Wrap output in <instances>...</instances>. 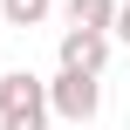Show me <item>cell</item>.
<instances>
[{
    "label": "cell",
    "mask_w": 130,
    "mask_h": 130,
    "mask_svg": "<svg viewBox=\"0 0 130 130\" xmlns=\"http://www.w3.org/2000/svg\"><path fill=\"white\" fill-rule=\"evenodd\" d=\"M48 123H55L48 82L34 69H7L0 75V130H48Z\"/></svg>",
    "instance_id": "cell-1"
},
{
    "label": "cell",
    "mask_w": 130,
    "mask_h": 130,
    "mask_svg": "<svg viewBox=\"0 0 130 130\" xmlns=\"http://www.w3.org/2000/svg\"><path fill=\"white\" fill-rule=\"evenodd\" d=\"M48 103H55L62 123H96V117H103V75L55 69V75H48Z\"/></svg>",
    "instance_id": "cell-2"
},
{
    "label": "cell",
    "mask_w": 130,
    "mask_h": 130,
    "mask_svg": "<svg viewBox=\"0 0 130 130\" xmlns=\"http://www.w3.org/2000/svg\"><path fill=\"white\" fill-rule=\"evenodd\" d=\"M110 34H82V27H62V41H55V55H62V69H75V75H103L110 69Z\"/></svg>",
    "instance_id": "cell-3"
},
{
    "label": "cell",
    "mask_w": 130,
    "mask_h": 130,
    "mask_svg": "<svg viewBox=\"0 0 130 130\" xmlns=\"http://www.w3.org/2000/svg\"><path fill=\"white\" fill-rule=\"evenodd\" d=\"M117 14H123V0H69V7H62L69 27H82V34H110V41H117Z\"/></svg>",
    "instance_id": "cell-4"
},
{
    "label": "cell",
    "mask_w": 130,
    "mask_h": 130,
    "mask_svg": "<svg viewBox=\"0 0 130 130\" xmlns=\"http://www.w3.org/2000/svg\"><path fill=\"white\" fill-rule=\"evenodd\" d=\"M48 14H55V0H0V21L7 27H41Z\"/></svg>",
    "instance_id": "cell-5"
},
{
    "label": "cell",
    "mask_w": 130,
    "mask_h": 130,
    "mask_svg": "<svg viewBox=\"0 0 130 130\" xmlns=\"http://www.w3.org/2000/svg\"><path fill=\"white\" fill-rule=\"evenodd\" d=\"M117 41L130 48V0H123V14H117Z\"/></svg>",
    "instance_id": "cell-6"
},
{
    "label": "cell",
    "mask_w": 130,
    "mask_h": 130,
    "mask_svg": "<svg viewBox=\"0 0 130 130\" xmlns=\"http://www.w3.org/2000/svg\"><path fill=\"white\" fill-rule=\"evenodd\" d=\"M0 75H7V69H0Z\"/></svg>",
    "instance_id": "cell-7"
}]
</instances>
